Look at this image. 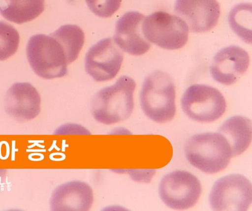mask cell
<instances>
[{
  "mask_svg": "<svg viewBox=\"0 0 252 211\" xmlns=\"http://www.w3.org/2000/svg\"><path fill=\"white\" fill-rule=\"evenodd\" d=\"M252 201V184L243 175L232 174L219 179L209 196L214 211H247Z\"/></svg>",
  "mask_w": 252,
  "mask_h": 211,
  "instance_id": "cell-8",
  "label": "cell"
},
{
  "mask_svg": "<svg viewBox=\"0 0 252 211\" xmlns=\"http://www.w3.org/2000/svg\"><path fill=\"white\" fill-rule=\"evenodd\" d=\"M249 64L248 53L241 47L233 45L223 48L216 54L210 72L215 81L230 86L245 74Z\"/></svg>",
  "mask_w": 252,
  "mask_h": 211,
  "instance_id": "cell-11",
  "label": "cell"
},
{
  "mask_svg": "<svg viewBox=\"0 0 252 211\" xmlns=\"http://www.w3.org/2000/svg\"><path fill=\"white\" fill-rule=\"evenodd\" d=\"M181 105L186 115L200 123L215 121L226 110L223 95L217 89L205 84L188 88L182 96Z\"/></svg>",
  "mask_w": 252,
  "mask_h": 211,
  "instance_id": "cell-6",
  "label": "cell"
},
{
  "mask_svg": "<svg viewBox=\"0 0 252 211\" xmlns=\"http://www.w3.org/2000/svg\"><path fill=\"white\" fill-rule=\"evenodd\" d=\"M145 18L139 12L129 11L117 21L114 41L119 48L131 55H143L151 47L142 32Z\"/></svg>",
  "mask_w": 252,
  "mask_h": 211,
  "instance_id": "cell-13",
  "label": "cell"
},
{
  "mask_svg": "<svg viewBox=\"0 0 252 211\" xmlns=\"http://www.w3.org/2000/svg\"><path fill=\"white\" fill-rule=\"evenodd\" d=\"M20 35L16 29L5 22H0V61L13 56L19 48Z\"/></svg>",
  "mask_w": 252,
  "mask_h": 211,
  "instance_id": "cell-19",
  "label": "cell"
},
{
  "mask_svg": "<svg viewBox=\"0 0 252 211\" xmlns=\"http://www.w3.org/2000/svg\"><path fill=\"white\" fill-rule=\"evenodd\" d=\"M189 164L207 174L223 171L232 156L230 144L219 132H205L191 136L184 146Z\"/></svg>",
  "mask_w": 252,
  "mask_h": 211,
  "instance_id": "cell-2",
  "label": "cell"
},
{
  "mask_svg": "<svg viewBox=\"0 0 252 211\" xmlns=\"http://www.w3.org/2000/svg\"><path fill=\"white\" fill-rule=\"evenodd\" d=\"M55 135H90L91 132L81 124L67 123L62 124L53 132Z\"/></svg>",
  "mask_w": 252,
  "mask_h": 211,
  "instance_id": "cell-21",
  "label": "cell"
},
{
  "mask_svg": "<svg viewBox=\"0 0 252 211\" xmlns=\"http://www.w3.org/2000/svg\"><path fill=\"white\" fill-rule=\"evenodd\" d=\"M112 135H131V132L127 129L123 128H117L111 131Z\"/></svg>",
  "mask_w": 252,
  "mask_h": 211,
  "instance_id": "cell-22",
  "label": "cell"
},
{
  "mask_svg": "<svg viewBox=\"0 0 252 211\" xmlns=\"http://www.w3.org/2000/svg\"><path fill=\"white\" fill-rule=\"evenodd\" d=\"M218 132L223 135L230 144L232 156L243 153L252 142V122L243 116H233L222 123Z\"/></svg>",
  "mask_w": 252,
  "mask_h": 211,
  "instance_id": "cell-15",
  "label": "cell"
},
{
  "mask_svg": "<svg viewBox=\"0 0 252 211\" xmlns=\"http://www.w3.org/2000/svg\"><path fill=\"white\" fill-rule=\"evenodd\" d=\"M44 9L45 0H0V14L17 24L35 19Z\"/></svg>",
  "mask_w": 252,
  "mask_h": 211,
  "instance_id": "cell-16",
  "label": "cell"
},
{
  "mask_svg": "<svg viewBox=\"0 0 252 211\" xmlns=\"http://www.w3.org/2000/svg\"><path fill=\"white\" fill-rule=\"evenodd\" d=\"M27 58L35 73L46 80L68 74L67 57L64 48L55 38L38 34L30 39Z\"/></svg>",
  "mask_w": 252,
  "mask_h": 211,
  "instance_id": "cell-4",
  "label": "cell"
},
{
  "mask_svg": "<svg viewBox=\"0 0 252 211\" xmlns=\"http://www.w3.org/2000/svg\"><path fill=\"white\" fill-rule=\"evenodd\" d=\"M251 4H239L230 12V26L240 38L248 44L252 43Z\"/></svg>",
  "mask_w": 252,
  "mask_h": 211,
  "instance_id": "cell-18",
  "label": "cell"
},
{
  "mask_svg": "<svg viewBox=\"0 0 252 211\" xmlns=\"http://www.w3.org/2000/svg\"><path fill=\"white\" fill-rule=\"evenodd\" d=\"M145 38L168 50L183 47L189 39V28L179 17L159 11L145 18L142 26Z\"/></svg>",
  "mask_w": 252,
  "mask_h": 211,
  "instance_id": "cell-5",
  "label": "cell"
},
{
  "mask_svg": "<svg viewBox=\"0 0 252 211\" xmlns=\"http://www.w3.org/2000/svg\"><path fill=\"white\" fill-rule=\"evenodd\" d=\"M176 87L170 75L155 71L143 83L140 105L145 116L159 123L171 121L176 113Z\"/></svg>",
  "mask_w": 252,
  "mask_h": 211,
  "instance_id": "cell-3",
  "label": "cell"
},
{
  "mask_svg": "<svg viewBox=\"0 0 252 211\" xmlns=\"http://www.w3.org/2000/svg\"><path fill=\"white\" fill-rule=\"evenodd\" d=\"M124 54L111 38L102 39L86 54L85 69L96 82L113 79L121 69Z\"/></svg>",
  "mask_w": 252,
  "mask_h": 211,
  "instance_id": "cell-9",
  "label": "cell"
},
{
  "mask_svg": "<svg viewBox=\"0 0 252 211\" xmlns=\"http://www.w3.org/2000/svg\"><path fill=\"white\" fill-rule=\"evenodd\" d=\"M122 0H86L88 7L95 15L108 18L121 7Z\"/></svg>",
  "mask_w": 252,
  "mask_h": 211,
  "instance_id": "cell-20",
  "label": "cell"
},
{
  "mask_svg": "<svg viewBox=\"0 0 252 211\" xmlns=\"http://www.w3.org/2000/svg\"><path fill=\"white\" fill-rule=\"evenodd\" d=\"M136 87L133 79L123 76L113 86L100 90L91 103L92 116L96 121L112 125L127 120L133 112Z\"/></svg>",
  "mask_w": 252,
  "mask_h": 211,
  "instance_id": "cell-1",
  "label": "cell"
},
{
  "mask_svg": "<svg viewBox=\"0 0 252 211\" xmlns=\"http://www.w3.org/2000/svg\"><path fill=\"white\" fill-rule=\"evenodd\" d=\"M6 174H7V170H5V169H0V184L3 182Z\"/></svg>",
  "mask_w": 252,
  "mask_h": 211,
  "instance_id": "cell-23",
  "label": "cell"
},
{
  "mask_svg": "<svg viewBox=\"0 0 252 211\" xmlns=\"http://www.w3.org/2000/svg\"><path fill=\"white\" fill-rule=\"evenodd\" d=\"M175 13L191 32L205 33L217 25L220 9L217 0H176Z\"/></svg>",
  "mask_w": 252,
  "mask_h": 211,
  "instance_id": "cell-10",
  "label": "cell"
},
{
  "mask_svg": "<svg viewBox=\"0 0 252 211\" xmlns=\"http://www.w3.org/2000/svg\"><path fill=\"white\" fill-rule=\"evenodd\" d=\"M50 35L63 47L68 64L75 61L85 44V35L82 29L75 25L67 24Z\"/></svg>",
  "mask_w": 252,
  "mask_h": 211,
  "instance_id": "cell-17",
  "label": "cell"
},
{
  "mask_svg": "<svg viewBox=\"0 0 252 211\" xmlns=\"http://www.w3.org/2000/svg\"><path fill=\"white\" fill-rule=\"evenodd\" d=\"M94 201L91 186L82 181H71L53 190L50 207L53 211H87L91 209Z\"/></svg>",
  "mask_w": 252,
  "mask_h": 211,
  "instance_id": "cell-14",
  "label": "cell"
},
{
  "mask_svg": "<svg viewBox=\"0 0 252 211\" xmlns=\"http://www.w3.org/2000/svg\"><path fill=\"white\" fill-rule=\"evenodd\" d=\"M4 101L5 112L22 121L34 119L41 111L40 95L29 83L13 84L6 93Z\"/></svg>",
  "mask_w": 252,
  "mask_h": 211,
  "instance_id": "cell-12",
  "label": "cell"
},
{
  "mask_svg": "<svg viewBox=\"0 0 252 211\" xmlns=\"http://www.w3.org/2000/svg\"><path fill=\"white\" fill-rule=\"evenodd\" d=\"M162 201L174 210H184L195 206L201 195L200 181L193 174L177 170L167 174L159 184Z\"/></svg>",
  "mask_w": 252,
  "mask_h": 211,
  "instance_id": "cell-7",
  "label": "cell"
}]
</instances>
